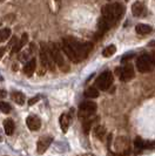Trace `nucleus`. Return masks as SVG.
<instances>
[{
  "instance_id": "8",
  "label": "nucleus",
  "mask_w": 155,
  "mask_h": 156,
  "mask_svg": "<svg viewBox=\"0 0 155 156\" xmlns=\"http://www.w3.org/2000/svg\"><path fill=\"white\" fill-rule=\"evenodd\" d=\"M134 75H135L134 68H133V66L131 65V63H128V65H126L124 67H122L121 73H120V80H121V81H124V82H127V81L132 80V79L134 78Z\"/></svg>"
},
{
  "instance_id": "6",
  "label": "nucleus",
  "mask_w": 155,
  "mask_h": 156,
  "mask_svg": "<svg viewBox=\"0 0 155 156\" xmlns=\"http://www.w3.org/2000/svg\"><path fill=\"white\" fill-rule=\"evenodd\" d=\"M152 63H153L152 58L147 54H143L138 59V61H136V67H138V69H139L141 73H148V72L152 70Z\"/></svg>"
},
{
  "instance_id": "10",
  "label": "nucleus",
  "mask_w": 155,
  "mask_h": 156,
  "mask_svg": "<svg viewBox=\"0 0 155 156\" xmlns=\"http://www.w3.org/2000/svg\"><path fill=\"white\" fill-rule=\"evenodd\" d=\"M62 49H63L65 54L70 58V61H73V62H80L79 59H78L77 54H75V52L73 51V48L70 47V45L68 44V41H67L66 39L62 40Z\"/></svg>"
},
{
  "instance_id": "27",
  "label": "nucleus",
  "mask_w": 155,
  "mask_h": 156,
  "mask_svg": "<svg viewBox=\"0 0 155 156\" xmlns=\"http://www.w3.org/2000/svg\"><path fill=\"white\" fill-rule=\"evenodd\" d=\"M92 120H85V122H84V130H85L86 134L89 133V129H91V127H92Z\"/></svg>"
},
{
  "instance_id": "2",
  "label": "nucleus",
  "mask_w": 155,
  "mask_h": 156,
  "mask_svg": "<svg viewBox=\"0 0 155 156\" xmlns=\"http://www.w3.org/2000/svg\"><path fill=\"white\" fill-rule=\"evenodd\" d=\"M66 40L68 41V44L70 45V47H72L73 51L75 52L79 61L84 60L86 56L88 55V53L91 52L92 47H93V45H92L91 42H80V41H78L77 39H73V38H67Z\"/></svg>"
},
{
  "instance_id": "13",
  "label": "nucleus",
  "mask_w": 155,
  "mask_h": 156,
  "mask_svg": "<svg viewBox=\"0 0 155 156\" xmlns=\"http://www.w3.org/2000/svg\"><path fill=\"white\" fill-rule=\"evenodd\" d=\"M35 67H37V61H35V59H31L25 65V67H23V73H25L27 76H32L33 73L35 72Z\"/></svg>"
},
{
  "instance_id": "9",
  "label": "nucleus",
  "mask_w": 155,
  "mask_h": 156,
  "mask_svg": "<svg viewBox=\"0 0 155 156\" xmlns=\"http://www.w3.org/2000/svg\"><path fill=\"white\" fill-rule=\"evenodd\" d=\"M52 142H53V137L52 136H42V137H40L38 141V144H37L39 154H44L47 150V148L51 146Z\"/></svg>"
},
{
  "instance_id": "15",
  "label": "nucleus",
  "mask_w": 155,
  "mask_h": 156,
  "mask_svg": "<svg viewBox=\"0 0 155 156\" xmlns=\"http://www.w3.org/2000/svg\"><path fill=\"white\" fill-rule=\"evenodd\" d=\"M135 31H136V33H139V34L146 35V34L152 33V32H153V28H152V26L146 25V23H139V25H136Z\"/></svg>"
},
{
  "instance_id": "23",
  "label": "nucleus",
  "mask_w": 155,
  "mask_h": 156,
  "mask_svg": "<svg viewBox=\"0 0 155 156\" xmlns=\"http://www.w3.org/2000/svg\"><path fill=\"white\" fill-rule=\"evenodd\" d=\"M11 35V30L9 28H2L0 31V42H4L9 38Z\"/></svg>"
},
{
  "instance_id": "29",
  "label": "nucleus",
  "mask_w": 155,
  "mask_h": 156,
  "mask_svg": "<svg viewBox=\"0 0 155 156\" xmlns=\"http://www.w3.org/2000/svg\"><path fill=\"white\" fill-rule=\"evenodd\" d=\"M133 56H134V53H132V54H127V55H124V58H122V62H124V61H127L128 59H132Z\"/></svg>"
},
{
  "instance_id": "25",
  "label": "nucleus",
  "mask_w": 155,
  "mask_h": 156,
  "mask_svg": "<svg viewBox=\"0 0 155 156\" xmlns=\"http://www.w3.org/2000/svg\"><path fill=\"white\" fill-rule=\"evenodd\" d=\"M134 146H135L136 150H141V149H143V140H142V139H140V137H136L135 141H134Z\"/></svg>"
},
{
  "instance_id": "18",
  "label": "nucleus",
  "mask_w": 155,
  "mask_h": 156,
  "mask_svg": "<svg viewBox=\"0 0 155 156\" xmlns=\"http://www.w3.org/2000/svg\"><path fill=\"white\" fill-rule=\"evenodd\" d=\"M14 128H16V125L11 119H7L4 121V129H5V133L7 135H12L14 133Z\"/></svg>"
},
{
  "instance_id": "5",
  "label": "nucleus",
  "mask_w": 155,
  "mask_h": 156,
  "mask_svg": "<svg viewBox=\"0 0 155 156\" xmlns=\"http://www.w3.org/2000/svg\"><path fill=\"white\" fill-rule=\"evenodd\" d=\"M113 80H114V78H113L112 72L106 70L102 74H100V76L96 79V87L101 90H107L109 87L112 86Z\"/></svg>"
},
{
  "instance_id": "22",
  "label": "nucleus",
  "mask_w": 155,
  "mask_h": 156,
  "mask_svg": "<svg viewBox=\"0 0 155 156\" xmlns=\"http://www.w3.org/2000/svg\"><path fill=\"white\" fill-rule=\"evenodd\" d=\"M94 133H95V135H96L100 140H102V137H103L105 134H106V128H105L103 126H96V127L94 128Z\"/></svg>"
},
{
  "instance_id": "12",
  "label": "nucleus",
  "mask_w": 155,
  "mask_h": 156,
  "mask_svg": "<svg viewBox=\"0 0 155 156\" xmlns=\"http://www.w3.org/2000/svg\"><path fill=\"white\" fill-rule=\"evenodd\" d=\"M27 40H28V35H27V33H23V37H21V39L19 40V42H16V45L12 47V52H11V54L13 55V54H16L18 52H20V51H21V48L26 45Z\"/></svg>"
},
{
  "instance_id": "26",
  "label": "nucleus",
  "mask_w": 155,
  "mask_h": 156,
  "mask_svg": "<svg viewBox=\"0 0 155 156\" xmlns=\"http://www.w3.org/2000/svg\"><path fill=\"white\" fill-rule=\"evenodd\" d=\"M143 149H155V141H143Z\"/></svg>"
},
{
  "instance_id": "30",
  "label": "nucleus",
  "mask_w": 155,
  "mask_h": 156,
  "mask_svg": "<svg viewBox=\"0 0 155 156\" xmlns=\"http://www.w3.org/2000/svg\"><path fill=\"white\" fill-rule=\"evenodd\" d=\"M7 95V93H6V90H4V89H0V98L2 99V98H5Z\"/></svg>"
},
{
  "instance_id": "33",
  "label": "nucleus",
  "mask_w": 155,
  "mask_h": 156,
  "mask_svg": "<svg viewBox=\"0 0 155 156\" xmlns=\"http://www.w3.org/2000/svg\"><path fill=\"white\" fill-rule=\"evenodd\" d=\"M149 46H150V47H155V40H154V41H150V42H149Z\"/></svg>"
},
{
  "instance_id": "31",
  "label": "nucleus",
  "mask_w": 155,
  "mask_h": 156,
  "mask_svg": "<svg viewBox=\"0 0 155 156\" xmlns=\"http://www.w3.org/2000/svg\"><path fill=\"white\" fill-rule=\"evenodd\" d=\"M5 51H6V49H5V47H0V59L4 56V54H5Z\"/></svg>"
},
{
  "instance_id": "32",
  "label": "nucleus",
  "mask_w": 155,
  "mask_h": 156,
  "mask_svg": "<svg viewBox=\"0 0 155 156\" xmlns=\"http://www.w3.org/2000/svg\"><path fill=\"white\" fill-rule=\"evenodd\" d=\"M150 58H152V61H153V63L155 65V52H153V53H152V56H150Z\"/></svg>"
},
{
  "instance_id": "20",
  "label": "nucleus",
  "mask_w": 155,
  "mask_h": 156,
  "mask_svg": "<svg viewBox=\"0 0 155 156\" xmlns=\"http://www.w3.org/2000/svg\"><path fill=\"white\" fill-rule=\"evenodd\" d=\"M85 96L88 99H95L99 96V90L94 87H89L85 90Z\"/></svg>"
},
{
  "instance_id": "34",
  "label": "nucleus",
  "mask_w": 155,
  "mask_h": 156,
  "mask_svg": "<svg viewBox=\"0 0 155 156\" xmlns=\"http://www.w3.org/2000/svg\"><path fill=\"white\" fill-rule=\"evenodd\" d=\"M80 156H93V155H89V154H85V155H80Z\"/></svg>"
},
{
  "instance_id": "7",
  "label": "nucleus",
  "mask_w": 155,
  "mask_h": 156,
  "mask_svg": "<svg viewBox=\"0 0 155 156\" xmlns=\"http://www.w3.org/2000/svg\"><path fill=\"white\" fill-rule=\"evenodd\" d=\"M49 51H51V54L53 56V60H54V62L61 68L63 72H65V68L67 67L66 65H65V60H63V56L62 54L60 53V49H59V47L56 44H51V48H49Z\"/></svg>"
},
{
  "instance_id": "28",
  "label": "nucleus",
  "mask_w": 155,
  "mask_h": 156,
  "mask_svg": "<svg viewBox=\"0 0 155 156\" xmlns=\"http://www.w3.org/2000/svg\"><path fill=\"white\" fill-rule=\"evenodd\" d=\"M39 100H40V96H35V98H33V99H31V100L28 101V105L32 106V105H34L35 102H38Z\"/></svg>"
},
{
  "instance_id": "16",
  "label": "nucleus",
  "mask_w": 155,
  "mask_h": 156,
  "mask_svg": "<svg viewBox=\"0 0 155 156\" xmlns=\"http://www.w3.org/2000/svg\"><path fill=\"white\" fill-rule=\"evenodd\" d=\"M109 28H110V25H109V23L106 21V19H105V18H102V16H101L100 19H99V23H98L99 35H102L103 33H106V32L108 31Z\"/></svg>"
},
{
  "instance_id": "1",
  "label": "nucleus",
  "mask_w": 155,
  "mask_h": 156,
  "mask_svg": "<svg viewBox=\"0 0 155 156\" xmlns=\"http://www.w3.org/2000/svg\"><path fill=\"white\" fill-rule=\"evenodd\" d=\"M101 13H102V18L106 19V21L113 26L114 23H117V20L124 16V6H122L121 4H108V5H105L102 9H101Z\"/></svg>"
},
{
  "instance_id": "17",
  "label": "nucleus",
  "mask_w": 155,
  "mask_h": 156,
  "mask_svg": "<svg viewBox=\"0 0 155 156\" xmlns=\"http://www.w3.org/2000/svg\"><path fill=\"white\" fill-rule=\"evenodd\" d=\"M60 127H61V130L63 133H66L68 130V127H70V117L67 115V114H62L60 116Z\"/></svg>"
},
{
  "instance_id": "21",
  "label": "nucleus",
  "mask_w": 155,
  "mask_h": 156,
  "mask_svg": "<svg viewBox=\"0 0 155 156\" xmlns=\"http://www.w3.org/2000/svg\"><path fill=\"white\" fill-rule=\"evenodd\" d=\"M115 52H116L115 45H109V46H107L102 51V55H103L105 58H109V56H112V55L114 54Z\"/></svg>"
},
{
  "instance_id": "11",
  "label": "nucleus",
  "mask_w": 155,
  "mask_h": 156,
  "mask_svg": "<svg viewBox=\"0 0 155 156\" xmlns=\"http://www.w3.org/2000/svg\"><path fill=\"white\" fill-rule=\"evenodd\" d=\"M26 125H27V127L31 130H39L40 127H41V121H40V119L38 116L30 115V116L26 119Z\"/></svg>"
},
{
  "instance_id": "4",
  "label": "nucleus",
  "mask_w": 155,
  "mask_h": 156,
  "mask_svg": "<svg viewBox=\"0 0 155 156\" xmlns=\"http://www.w3.org/2000/svg\"><path fill=\"white\" fill-rule=\"evenodd\" d=\"M96 112V103L92 101L82 102L79 106V117L81 120H88Z\"/></svg>"
},
{
  "instance_id": "24",
  "label": "nucleus",
  "mask_w": 155,
  "mask_h": 156,
  "mask_svg": "<svg viewBox=\"0 0 155 156\" xmlns=\"http://www.w3.org/2000/svg\"><path fill=\"white\" fill-rule=\"evenodd\" d=\"M12 109V107L8 105L7 102H4V101H0V110L2 112V113H5V114H8L9 112Z\"/></svg>"
},
{
  "instance_id": "19",
  "label": "nucleus",
  "mask_w": 155,
  "mask_h": 156,
  "mask_svg": "<svg viewBox=\"0 0 155 156\" xmlns=\"http://www.w3.org/2000/svg\"><path fill=\"white\" fill-rule=\"evenodd\" d=\"M11 98L13 99V101L16 102V105H20V106L25 103V99H26L21 92H13L11 94Z\"/></svg>"
},
{
  "instance_id": "3",
  "label": "nucleus",
  "mask_w": 155,
  "mask_h": 156,
  "mask_svg": "<svg viewBox=\"0 0 155 156\" xmlns=\"http://www.w3.org/2000/svg\"><path fill=\"white\" fill-rule=\"evenodd\" d=\"M40 60H41V65L44 68H49L51 70L55 69V62L53 60V56L51 54L49 48L45 45V42H41L40 45Z\"/></svg>"
},
{
  "instance_id": "14",
  "label": "nucleus",
  "mask_w": 155,
  "mask_h": 156,
  "mask_svg": "<svg viewBox=\"0 0 155 156\" xmlns=\"http://www.w3.org/2000/svg\"><path fill=\"white\" fill-rule=\"evenodd\" d=\"M143 11H145V6L141 1H136L134 2L132 6V13L134 16H140L143 14Z\"/></svg>"
}]
</instances>
